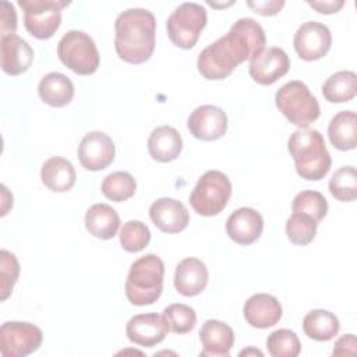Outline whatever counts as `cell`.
<instances>
[{
    "label": "cell",
    "mask_w": 357,
    "mask_h": 357,
    "mask_svg": "<svg viewBox=\"0 0 357 357\" xmlns=\"http://www.w3.org/2000/svg\"><path fill=\"white\" fill-rule=\"evenodd\" d=\"M187 127L195 138L201 141H215L226 134L227 116L219 106L201 105L190 114Z\"/></svg>",
    "instance_id": "cell-14"
},
{
    "label": "cell",
    "mask_w": 357,
    "mask_h": 357,
    "mask_svg": "<svg viewBox=\"0 0 357 357\" xmlns=\"http://www.w3.org/2000/svg\"><path fill=\"white\" fill-rule=\"evenodd\" d=\"M331 144L339 151H350L357 145V116L353 110L335 114L328 126Z\"/></svg>",
    "instance_id": "cell-26"
},
{
    "label": "cell",
    "mask_w": 357,
    "mask_h": 357,
    "mask_svg": "<svg viewBox=\"0 0 357 357\" xmlns=\"http://www.w3.org/2000/svg\"><path fill=\"white\" fill-rule=\"evenodd\" d=\"M40 178L49 190L54 192H66L75 184L77 173L70 160L61 156H53L43 162Z\"/></svg>",
    "instance_id": "cell-23"
},
{
    "label": "cell",
    "mask_w": 357,
    "mask_h": 357,
    "mask_svg": "<svg viewBox=\"0 0 357 357\" xmlns=\"http://www.w3.org/2000/svg\"><path fill=\"white\" fill-rule=\"evenodd\" d=\"M162 315L166 319L169 329L173 333H178V335L191 332L197 324L195 310L183 303H174L167 305L163 310Z\"/></svg>",
    "instance_id": "cell-33"
},
{
    "label": "cell",
    "mask_w": 357,
    "mask_h": 357,
    "mask_svg": "<svg viewBox=\"0 0 357 357\" xmlns=\"http://www.w3.org/2000/svg\"><path fill=\"white\" fill-rule=\"evenodd\" d=\"M42 339L43 333L36 325L8 321L0 328V353L3 357H25L39 349Z\"/></svg>",
    "instance_id": "cell-10"
},
{
    "label": "cell",
    "mask_w": 357,
    "mask_h": 357,
    "mask_svg": "<svg viewBox=\"0 0 357 357\" xmlns=\"http://www.w3.org/2000/svg\"><path fill=\"white\" fill-rule=\"evenodd\" d=\"M183 149L180 132L170 126H160L152 130L148 138V152L156 162L167 163L178 158Z\"/></svg>",
    "instance_id": "cell-22"
},
{
    "label": "cell",
    "mask_w": 357,
    "mask_h": 357,
    "mask_svg": "<svg viewBox=\"0 0 357 357\" xmlns=\"http://www.w3.org/2000/svg\"><path fill=\"white\" fill-rule=\"evenodd\" d=\"M247 6L254 11V13H258L261 15H275L278 14L282 7L284 6V1L280 0H271V1H247Z\"/></svg>",
    "instance_id": "cell-38"
},
{
    "label": "cell",
    "mask_w": 357,
    "mask_h": 357,
    "mask_svg": "<svg viewBox=\"0 0 357 357\" xmlns=\"http://www.w3.org/2000/svg\"><path fill=\"white\" fill-rule=\"evenodd\" d=\"M264 230V219L252 208H238L226 220V233L237 244L250 245L255 243Z\"/></svg>",
    "instance_id": "cell-17"
},
{
    "label": "cell",
    "mask_w": 357,
    "mask_h": 357,
    "mask_svg": "<svg viewBox=\"0 0 357 357\" xmlns=\"http://www.w3.org/2000/svg\"><path fill=\"white\" fill-rule=\"evenodd\" d=\"M70 4L68 0H18L24 11L25 29L36 39H49L56 33L61 22V10Z\"/></svg>",
    "instance_id": "cell-9"
},
{
    "label": "cell",
    "mask_w": 357,
    "mask_h": 357,
    "mask_svg": "<svg viewBox=\"0 0 357 357\" xmlns=\"http://www.w3.org/2000/svg\"><path fill=\"white\" fill-rule=\"evenodd\" d=\"M38 93L46 105L63 107L74 98V84L67 75L53 71L42 77L38 85Z\"/></svg>",
    "instance_id": "cell-24"
},
{
    "label": "cell",
    "mask_w": 357,
    "mask_h": 357,
    "mask_svg": "<svg viewBox=\"0 0 357 357\" xmlns=\"http://www.w3.org/2000/svg\"><path fill=\"white\" fill-rule=\"evenodd\" d=\"M287 149L301 178L318 181L328 174L332 159L318 130L308 127L296 130L287 141Z\"/></svg>",
    "instance_id": "cell-3"
},
{
    "label": "cell",
    "mask_w": 357,
    "mask_h": 357,
    "mask_svg": "<svg viewBox=\"0 0 357 357\" xmlns=\"http://www.w3.org/2000/svg\"><path fill=\"white\" fill-rule=\"evenodd\" d=\"M247 356V354H258V356H262V351H259V350H255V349H248V350H243V351H240V356Z\"/></svg>",
    "instance_id": "cell-41"
},
{
    "label": "cell",
    "mask_w": 357,
    "mask_h": 357,
    "mask_svg": "<svg viewBox=\"0 0 357 357\" xmlns=\"http://www.w3.org/2000/svg\"><path fill=\"white\" fill-rule=\"evenodd\" d=\"M209 273L206 265L198 258H184L176 266L174 287L177 293L185 297H194L202 293L208 284Z\"/></svg>",
    "instance_id": "cell-19"
},
{
    "label": "cell",
    "mask_w": 357,
    "mask_h": 357,
    "mask_svg": "<svg viewBox=\"0 0 357 357\" xmlns=\"http://www.w3.org/2000/svg\"><path fill=\"white\" fill-rule=\"evenodd\" d=\"M275 103L279 112L300 128L308 127L321 114L317 98L304 82L297 79L286 82L276 91Z\"/></svg>",
    "instance_id": "cell-5"
},
{
    "label": "cell",
    "mask_w": 357,
    "mask_h": 357,
    "mask_svg": "<svg viewBox=\"0 0 357 357\" xmlns=\"http://www.w3.org/2000/svg\"><path fill=\"white\" fill-rule=\"evenodd\" d=\"M114 153L116 146L113 139L102 131L86 132L78 145L79 163L91 172L106 169L113 162Z\"/></svg>",
    "instance_id": "cell-12"
},
{
    "label": "cell",
    "mask_w": 357,
    "mask_h": 357,
    "mask_svg": "<svg viewBox=\"0 0 357 357\" xmlns=\"http://www.w3.org/2000/svg\"><path fill=\"white\" fill-rule=\"evenodd\" d=\"M293 212L310 215L315 222H321L328 212V201L319 191L304 190L293 198Z\"/></svg>",
    "instance_id": "cell-34"
},
{
    "label": "cell",
    "mask_w": 357,
    "mask_h": 357,
    "mask_svg": "<svg viewBox=\"0 0 357 357\" xmlns=\"http://www.w3.org/2000/svg\"><path fill=\"white\" fill-rule=\"evenodd\" d=\"M231 197V183L219 170L205 172L197 181L190 195L192 209L201 216L219 215Z\"/></svg>",
    "instance_id": "cell-7"
},
{
    "label": "cell",
    "mask_w": 357,
    "mask_h": 357,
    "mask_svg": "<svg viewBox=\"0 0 357 357\" xmlns=\"http://www.w3.org/2000/svg\"><path fill=\"white\" fill-rule=\"evenodd\" d=\"M206 20L204 6L191 1L181 3L167 18L166 29L169 39L181 49L194 47L206 25Z\"/></svg>",
    "instance_id": "cell-8"
},
{
    "label": "cell",
    "mask_w": 357,
    "mask_h": 357,
    "mask_svg": "<svg viewBox=\"0 0 357 357\" xmlns=\"http://www.w3.org/2000/svg\"><path fill=\"white\" fill-rule=\"evenodd\" d=\"M151 241L149 227L141 220H128L120 230V244L128 252L142 251Z\"/></svg>",
    "instance_id": "cell-35"
},
{
    "label": "cell",
    "mask_w": 357,
    "mask_h": 357,
    "mask_svg": "<svg viewBox=\"0 0 357 357\" xmlns=\"http://www.w3.org/2000/svg\"><path fill=\"white\" fill-rule=\"evenodd\" d=\"M199 340L202 343L201 356L227 357L234 344V332L219 319H208L201 326Z\"/></svg>",
    "instance_id": "cell-20"
},
{
    "label": "cell",
    "mask_w": 357,
    "mask_h": 357,
    "mask_svg": "<svg viewBox=\"0 0 357 357\" xmlns=\"http://www.w3.org/2000/svg\"><path fill=\"white\" fill-rule=\"evenodd\" d=\"M294 50L300 59L314 61L322 59L331 49L332 33L329 28L318 21L301 24L293 38Z\"/></svg>",
    "instance_id": "cell-11"
},
{
    "label": "cell",
    "mask_w": 357,
    "mask_h": 357,
    "mask_svg": "<svg viewBox=\"0 0 357 357\" xmlns=\"http://www.w3.org/2000/svg\"><path fill=\"white\" fill-rule=\"evenodd\" d=\"M85 227L93 237L109 240L120 227V216L107 204H93L85 213Z\"/></svg>",
    "instance_id": "cell-25"
},
{
    "label": "cell",
    "mask_w": 357,
    "mask_h": 357,
    "mask_svg": "<svg viewBox=\"0 0 357 357\" xmlns=\"http://www.w3.org/2000/svg\"><path fill=\"white\" fill-rule=\"evenodd\" d=\"M318 222H315L310 215L293 212L286 220V234L287 238L296 245L310 244L317 234Z\"/></svg>",
    "instance_id": "cell-31"
},
{
    "label": "cell",
    "mask_w": 357,
    "mask_h": 357,
    "mask_svg": "<svg viewBox=\"0 0 357 357\" xmlns=\"http://www.w3.org/2000/svg\"><path fill=\"white\" fill-rule=\"evenodd\" d=\"M265 31L252 18L237 20L229 32L206 46L198 56L199 74L211 81L227 78L238 64L264 50Z\"/></svg>",
    "instance_id": "cell-1"
},
{
    "label": "cell",
    "mask_w": 357,
    "mask_h": 357,
    "mask_svg": "<svg viewBox=\"0 0 357 357\" xmlns=\"http://www.w3.org/2000/svg\"><path fill=\"white\" fill-rule=\"evenodd\" d=\"M165 264L156 254H146L130 266L126 280V296L134 305L153 304L163 290Z\"/></svg>",
    "instance_id": "cell-4"
},
{
    "label": "cell",
    "mask_w": 357,
    "mask_h": 357,
    "mask_svg": "<svg viewBox=\"0 0 357 357\" xmlns=\"http://www.w3.org/2000/svg\"><path fill=\"white\" fill-rule=\"evenodd\" d=\"M20 276V262L17 257L7 251H0V289H1V300H7L13 291L14 284L17 283Z\"/></svg>",
    "instance_id": "cell-36"
},
{
    "label": "cell",
    "mask_w": 357,
    "mask_h": 357,
    "mask_svg": "<svg viewBox=\"0 0 357 357\" xmlns=\"http://www.w3.org/2000/svg\"><path fill=\"white\" fill-rule=\"evenodd\" d=\"M100 190L107 199L123 202L135 194L137 183L128 172H113L103 178Z\"/></svg>",
    "instance_id": "cell-29"
},
{
    "label": "cell",
    "mask_w": 357,
    "mask_h": 357,
    "mask_svg": "<svg viewBox=\"0 0 357 357\" xmlns=\"http://www.w3.org/2000/svg\"><path fill=\"white\" fill-rule=\"evenodd\" d=\"M60 61L78 75L93 74L100 63V56L93 39L78 29L66 32L57 43Z\"/></svg>",
    "instance_id": "cell-6"
},
{
    "label": "cell",
    "mask_w": 357,
    "mask_h": 357,
    "mask_svg": "<svg viewBox=\"0 0 357 357\" xmlns=\"http://www.w3.org/2000/svg\"><path fill=\"white\" fill-rule=\"evenodd\" d=\"M329 192L337 201L351 202L357 197V173L353 166L339 167L329 180Z\"/></svg>",
    "instance_id": "cell-30"
},
{
    "label": "cell",
    "mask_w": 357,
    "mask_h": 357,
    "mask_svg": "<svg viewBox=\"0 0 357 357\" xmlns=\"http://www.w3.org/2000/svg\"><path fill=\"white\" fill-rule=\"evenodd\" d=\"M357 93V75L354 71L342 70L333 73L322 85V95L331 103H344Z\"/></svg>",
    "instance_id": "cell-28"
},
{
    "label": "cell",
    "mask_w": 357,
    "mask_h": 357,
    "mask_svg": "<svg viewBox=\"0 0 357 357\" xmlns=\"http://www.w3.org/2000/svg\"><path fill=\"white\" fill-rule=\"evenodd\" d=\"M266 349L272 357H296L301 351V343L296 332L283 328L268 336Z\"/></svg>",
    "instance_id": "cell-32"
},
{
    "label": "cell",
    "mask_w": 357,
    "mask_h": 357,
    "mask_svg": "<svg viewBox=\"0 0 357 357\" xmlns=\"http://www.w3.org/2000/svg\"><path fill=\"white\" fill-rule=\"evenodd\" d=\"M340 329L337 317L328 310H312L303 319L304 333L317 342H328L333 339Z\"/></svg>",
    "instance_id": "cell-27"
},
{
    "label": "cell",
    "mask_w": 357,
    "mask_h": 357,
    "mask_svg": "<svg viewBox=\"0 0 357 357\" xmlns=\"http://www.w3.org/2000/svg\"><path fill=\"white\" fill-rule=\"evenodd\" d=\"M169 331V325L163 315L156 312L134 315L126 326L128 340L142 347L156 346L166 337Z\"/></svg>",
    "instance_id": "cell-15"
},
{
    "label": "cell",
    "mask_w": 357,
    "mask_h": 357,
    "mask_svg": "<svg viewBox=\"0 0 357 357\" xmlns=\"http://www.w3.org/2000/svg\"><path fill=\"white\" fill-rule=\"evenodd\" d=\"M310 7L317 10L321 14H335L337 13L343 6V0H328V1H307Z\"/></svg>",
    "instance_id": "cell-40"
},
{
    "label": "cell",
    "mask_w": 357,
    "mask_h": 357,
    "mask_svg": "<svg viewBox=\"0 0 357 357\" xmlns=\"http://www.w3.org/2000/svg\"><path fill=\"white\" fill-rule=\"evenodd\" d=\"M149 218L152 223L165 233L183 231L190 223L187 208L180 201L169 197L159 198L151 204Z\"/></svg>",
    "instance_id": "cell-16"
},
{
    "label": "cell",
    "mask_w": 357,
    "mask_h": 357,
    "mask_svg": "<svg viewBox=\"0 0 357 357\" xmlns=\"http://www.w3.org/2000/svg\"><path fill=\"white\" fill-rule=\"evenodd\" d=\"M1 68L8 75L25 73L33 61V50L21 36L13 33L1 36Z\"/></svg>",
    "instance_id": "cell-21"
},
{
    "label": "cell",
    "mask_w": 357,
    "mask_h": 357,
    "mask_svg": "<svg viewBox=\"0 0 357 357\" xmlns=\"http://www.w3.org/2000/svg\"><path fill=\"white\" fill-rule=\"evenodd\" d=\"M114 49L119 57L131 64L151 59L155 50L156 18L146 8H127L114 21Z\"/></svg>",
    "instance_id": "cell-2"
},
{
    "label": "cell",
    "mask_w": 357,
    "mask_h": 357,
    "mask_svg": "<svg viewBox=\"0 0 357 357\" xmlns=\"http://www.w3.org/2000/svg\"><path fill=\"white\" fill-rule=\"evenodd\" d=\"M0 28L1 36L13 35L17 29V13L14 6L6 0L0 1Z\"/></svg>",
    "instance_id": "cell-37"
},
{
    "label": "cell",
    "mask_w": 357,
    "mask_h": 357,
    "mask_svg": "<svg viewBox=\"0 0 357 357\" xmlns=\"http://www.w3.org/2000/svg\"><path fill=\"white\" fill-rule=\"evenodd\" d=\"M243 314L247 324L252 328L266 329L280 321L282 305L275 296L268 293H257L245 301Z\"/></svg>",
    "instance_id": "cell-18"
},
{
    "label": "cell",
    "mask_w": 357,
    "mask_h": 357,
    "mask_svg": "<svg viewBox=\"0 0 357 357\" xmlns=\"http://www.w3.org/2000/svg\"><path fill=\"white\" fill-rule=\"evenodd\" d=\"M290 59L287 53L278 46H271L250 60V75L259 85H271L287 74Z\"/></svg>",
    "instance_id": "cell-13"
},
{
    "label": "cell",
    "mask_w": 357,
    "mask_h": 357,
    "mask_svg": "<svg viewBox=\"0 0 357 357\" xmlns=\"http://www.w3.org/2000/svg\"><path fill=\"white\" fill-rule=\"evenodd\" d=\"M333 356H354L356 354V336L353 333L343 335L335 343Z\"/></svg>",
    "instance_id": "cell-39"
}]
</instances>
